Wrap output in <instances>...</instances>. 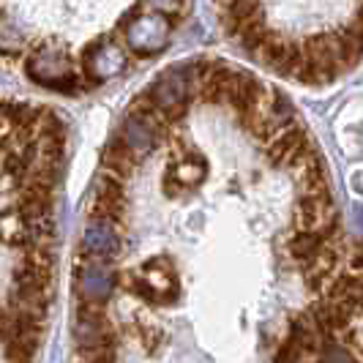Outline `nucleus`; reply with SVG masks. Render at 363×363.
Instances as JSON below:
<instances>
[{
  "instance_id": "nucleus-1",
  "label": "nucleus",
  "mask_w": 363,
  "mask_h": 363,
  "mask_svg": "<svg viewBox=\"0 0 363 363\" xmlns=\"http://www.w3.org/2000/svg\"><path fill=\"white\" fill-rule=\"evenodd\" d=\"M339 259L342 255L333 249V246H328L323 243L311 259H306L303 265H306V271H303V279H306V284H309L314 292L325 290L328 284L336 279V271H339Z\"/></svg>"
},
{
  "instance_id": "nucleus-2",
  "label": "nucleus",
  "mask_w": 363,
  "mask_h": 363,
  "mask_svg": "<svg viewBox=\"0 0 363 363\" xmlns=\"http://www.w3.org/2000/svg\"><path fill=\"white\" fill-rule=\"evenodd\" d=\"M17 339H33L41 342V325L33 320H25L19 311H14L11 306L0 309V345L17 342Z\"/></svg>"
},
{
  "instance_id": "nucleus-3",
  "label": "nucleus",
  "mask_w": 363,
  "mask_h": 363,
  "mask_svg": "<svg viewBox=\"0 0 363 363\" xmlns=\"http://www.w3.org/2000/svg\"><path fill=\"white\" fill-rule=\"evenodd\" d=\"M325 240L317 235V233H309V230H292V235L287 238V249H290L292 259L298 262H306L314 257V252L323 246Z\"/></svg>"
},
{
  "instance_id": "nucleus-4",
  "label": "nucleus",
  "mask_w": 363,
  "mask_h": 363,
  "mask_svg": "<svg viewBox=\"0 0 363 363\" xmlns=\"http://www.w3.org/2000/svg\"><path fill=\"white\" fill-rule=\"evenodd\" d=\"M9 363H33V361H9Z\"/></svg>"
}]
</instances>
